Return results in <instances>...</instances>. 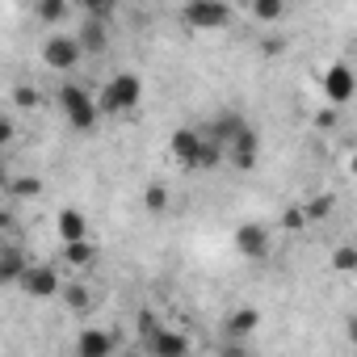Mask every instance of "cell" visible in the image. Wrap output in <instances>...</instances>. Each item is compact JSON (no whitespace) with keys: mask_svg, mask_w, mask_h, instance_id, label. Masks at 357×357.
<instances>
[{"mask_svg":"<svg viewBox=\"0 0 357 357\" xmlns=\"http://www.w3.org/2000/svg\"><path fill=\"white\" fill-rule=\"evenodd\" d=\"M139 101H143V80H139L135 72H118V76H109V80L101 84V97H97L101 114H130Z\"/></svg>","mask_w":357,"mask_h":357,"instance_id":"cell-1","label":"cell"},{"mask_svg":"<svg viewBox=\"0 0 357 357\" xmlns=\"http://www.w3.org/2000/svg\"><path fill=\"white\" fill-rule=\"evenodd\" d=\"M59 109H63V118H68L72 130H93L97 118H101V105L89 97L84 84H63L59 89Z\"/></svg>","mask_w":357,"mask_h":357,"instance_id":"cell-2","label":"cell"},{"mask_svg":"<svg viewBox=\"0 0 357 357\" xmlns=\"http://www.w3.org/2000/svg\"><path fill=\"white\" fill-rule=\"evenodd\" d=\"M181 22L190 30H223L231 26V5L227 0H185Z\"/></svg>","mask_w":357,"mask_h":357,"instance_id":"cell-3","label":"cell"},{"mask_svg":"<svg viewBox=\"0 0 357 357\" xmlns=\"http://www.w3.org/2000/svg\"><path fill=\"white\" fill-rule=\"evenodd\" d=\"M206 130L202 126H181V130H172L168 139V155L181 164V168H202V155H206Z\"/></svg>","mask_w":357,"mask_h":357,"instance_id":"cell-4","label":"cell"},{"mask_svg":"<svg viewBox=\"0 0 357 357\" xmlns=\"http://www.w3.org/2000/svg\"><path fill=\"white\" fill-rule=\"evenodd\" d=\"M80 59H84V47H80L76 34H51V38L43 43V63H47L51 72H72Z\"/></svg>","mask_w":357,"mask_h":357,"instance_id":"cell-5","label":"cell"},{"mask_svg":"<svg viewBox=\"0 0 357 357\" xmlns=\"http://www.w3.org/2000/svg\"><path fill=\"white\" fill-rule=\"evenodd\" d=\"M22 290L30 298H55V294H63V278L55 265H30L22 273Z\"/></svg>","mask_w":357,"mask_h":357,"instance_id":"cell-6","label":"cell"},{"mask_svg":"<svg viewBox=\"0 0 357 357\" xmlns=\"http://www.w3.org/2000/svg\"><path fill=\"white\" fill-rule=\"evenodd\" d=\"M353 93H357V76H353V68L332 63V68L324 72V97H328V105H349Z\"/></svg>","mask_w":357,"mask_h":357,"instance_id":"cell-7","label":"cell"},{"mask_svg":"<svg viewBox=\"0 0 357 357\" xmlns=\"http://www.w3.org/2000/svg\"><path fill=\"white\" fill-rule=\"evenodd\" d=\"M231 240H236V252L248 257V261L269 257V227H265V223H240Z\"/></svg>","mask_w":357,"mask_h":357,"instance_id":"cell-8","label":"cell"},{"mask_svg":"<svg viewBox=\"0 0 357 357\" xmlns=\"http://www.w3.org/2000/svg\"><path fill=\"white\" fill-rule=\"evenodd\" d=\"M227 160H231L240 172H252V168H257V160H261V139H257L252 126H244V130L227 143Z\"/></svg>","mask_w":357,"mask_h":357,"instance_id":"cell-9","label":"cell"},{"mask_svg":"<svg viewBox=\"0 0 357 357\" xmlns=\"http://www.w3.org/2000/svg\"><path fill=\"white\" fill-rule=\"evenodd\" d=\"M155 357H181V353H190V336H181V332H172L168 324H160L147 340H143Z\"/></svg>","mask_w":357,"mask_h":357,"instance_id":"cell-10","label":"cell"},{"mask_svg":"<svg viewBox=\"0 0 357 357\" xmlns=\"http://www.w3.org/2000/svg\"><path fill=\"white\" fill-rule=\"evenodd\" d=\"M76 38L84 47V55H105L109 51V26H105V17H84L80 30H76Z\"/></svg>","mask_w":357,"mask_h":357,"instance_id":"cell-11","label":"cell"},{"mask_svg":"<svg viewBox=\"0 0 357 357\" xmlns=\"http://www.w3.org/2000/svg\"><path fill=\"white\" fill-rule=\"evenodd\" d=\"M76 353H80V357H109V353H114V336H109L105 328H84V332L76 336Z\"/></svg>","mask_w":357,"mask_h":357,"instance_id":"cell-12","label":"cell"},{"mask_svg":"<svg viewBox=\"0 0 357 357\" xmlns=\"http://www.w3.org/2000/svg\"><path fill=\"white\" fill-rule=\"evenodd\" d=\"M30 269V261H26V252L22 248H5V252H0V282H5V286H22V273Z\"/></svg>","mask_w":357,"mask_h":357,"instance_id":"cell-13","label":"cell"},{"mask_svg":"<svg viewBox=\"0 0 357 357\" xmlns=\"http://www.w3.org/2000/svg\"><path fill=\"white\" fill-rule=\"evenodd\" d=\"M55 231H59V240L63 244H72V240H84L89 236V219L80 215V211H59V219H55Z\"/></svg>","mask_w":357,"mask_h":357,"instance_id":"cell-14","label":"cell"},{"mask_svg":"<svg viewBox=\"0 0 357 357\" xmlns=\"http://www.w3.org/2000/svg\"><path fill=\"white\" fill-rule=\"evenodd\" d=\"M63 261L72 265V269H93L97 265V244L84 236V240H72V244H63Z\"/></svg>","mask_w":357,"mask_h":357,"instance_id":"cell-15","label":"cell"},{"mask_svg":"<svg viewBox=\"0 0 357 357\" xmlns=\"http://www.w3.org/2000/svg\"><path fill=\"white\" fill-rule=\"evenodd\" d=\"M34 17L43 26H59L72 17V0H34Z\"/></svg>","mask_w":357,"mask_h":357,"instance_id":"cell-16","label":"cell"},{"mask_svg":"<svg viewBox=\"0 0 357 357\" xmlns=\"http://www.w3.org/2000/svg\"><path fill=\"white\" fill-rule=\"evenodd\" d=\"M261 328V311L257 307H236L231 315H227V332L231 336H252Z\"/></svg>","mask_w":357,"mask_h":357,"instance_id":"cell-17","label":"cell"},{"mask_svg":"<svg viewBox=\"0 0 357 357\" xmlns=\"http://www.w3.org/2000/svg\"><path fill=\"white\" fill-rule=\"evenodd\" d=\"M244 126H248V122H244L240 114H223V118H215V122L206 126V135H211V139H219V143L227 147V143H231V139H236Z\"/></svg>","mask_w":357,"mask_h":357,"instance_id":"cell-18","label":"cell"},{"mask_svg":"<svg viewBox=\"0 0 357 357\" xmlns=\"http://www.w3.org/2000/svg\"><path fill=\"white\" fill-rule=\"evenodd\" d=\"M282 13H286V0H252V17L257 22H282Z\"/></svg>","mask_w":357,"mask_h":357,"instance_id":"cell-19","label":"cell"},{"mask_svg":"<svg viewBox=\"0 0 357 357\" xmlns=\"http://www.w3.org/2000/svg\"><path fill=\"white\" fill-rule=\"evenodd\" d=\"M143 206H147V215H164V211H168V190H164L160 181H151V185L143 190Z\"/></svg>","mask_w":357,"mask_h":357,"instance_id":"cell-20","label":"cell"},{"mask_svg":"<svg viewBox=\"0 0 357 357\" xmlns=\"http://www.w3.org/2000/svg\"><path fill=\"white\" fill-rule=\"evenodd\" d=\"M63 303H68L72 311H89V307H93V294H89V286L68 282V286H63Z\"/></svg>","mask_w":357,"mask_h":357,"instance_id":"cell-21","label":"cell"},{"mask_svg":"<svg viewBox=\"0 0 357 357\" xmlns=\"http://www.w3.org/2000/svg\"><path fill=\"white\" fill-rule=\"evenodd\" d=\"M332 269L336 273H357V248L353 244H336L332 248Z\"/></svg>","mask_w":357,"mask_h":357,"instance_id":"cell-22","label":"cell"},{"mask_svg":"<svg viewBox=\"0 0 357 357\" xmlns=\"http://www.w3.org/2000/svg\"><path fill=\"white\" fill-rule=\"evenodd\" d=\"M303 211H307V219H311V223H324V219L336 211V198H332V194H324V198H311V202H303Z\"/></svg>","mask_w":357,"mask_h":357,"instance_id":"cell-23","label":"cell"},{"mask_svg":"<svg viewBox=\"0 0 357 357\" xmlns=\"http://www.w3.org/2000/svg\"><path fill=\"white\" fill-rule=\"evenodd\" d=\"M9 194L13 198H38L43 181H38V176H17V181H9Z\"/></svg>","mask_w":357,"mask_h":357,"instance_id":"cell-24","label":"cell"},{"mask_svg":"<svg viewBox=\"0 0 357 357\" xmlns=\"http://www.w3.org/2000/svg\"><path fill=\"white\" fill-rule=\"evenodd\" d=\"M76 5L84 9V17H105L109 22V13H114V0H76Z\"/></svg>","mask_w":357,"mask_h":357,"instance_id":"cell-25","label":"cell"},{"mask_svg":"<svg viewBox=\"0 0 357 357\" xmlns=\"http://www.w3.org/2000/svg\"><path fill=\"white\" fill-rule=\"evenodd\" d=\"M307 223H311V219H307L303 206H286V215H282V227H286V231H303Z\"/></svg>","mask_w":357,"mask_h":357,"instance_id":"cell-26","label":"cell"},{"mask_svg":"<svg viewBox=\"0 0 357 357\" xmlns=\"http://www.w3.org/2000/svg\"><path fill=\"white\" fill-rule=\"evenodd\" d=\"M315 126H324V130H332V126H336V105H328V109H319V114H315Z\"/></svg>","mask_w":357,"mask_h":357,"instance_id":"cell-27","label":"cell"},{"mask_svg":"<svg viewBox=\"0 0 357 357\" xmlns=\"http://www.w3.org/2000/svg\"><path fill=\"white\" fill-rule=\"evenodd\" d=\"M155 328H160V324H155V315H151V311H139V332H143V340H147Z\"/></svg>","mask_w":357,"mask_h":357,"instance_id":"cell-28","label":"cell"},{"mask_svg":"<svg viewBox=\"0 0 357 357\" xmlns=\"http://www.w3.org/2000/svg\"><path fill=\"white\" fill-rule=\"evenodd\" d=\"M17 105H22V109H34V105H38V93H30V89H17Z\"/></svg>","mask_w":357,"mask_h":357,"instance_id":"cell-29","label":"cell"},{"mask_svg":"<svg viewBox=\"0 0 357 357\" xmlns=\"http://www.w3.org/2000/svg\"><path fill=\"white\" fill-rule=\"evenodd\" d=\"M282 47H286V43H282V38H265V43H261V51H265V55H278V51H282Z\"/></svg>","mask_w":357,"mask_h":357,"instance_id":"cell-30","label":"cell"},{"mask_svg":"<svg viewBox=\"0 0 357 357\" xmlns=\"http://www.w3.org/2000/svg\"><path fill=\"white\" fill-rule=\"evenodd\" d=\"M0 143H5V147L13 143V122H5V126H0Z\"/></svg>","mask_w":357,"mask_h":357,"instance_id":"cell-31","label":"cell"},{"mask_svg":"<svg viewBox=\"0 0 357 357\" xmlns=\"http://www.w3.org/2000/svg\"><path fill=\"white\" fill-rule=\"evenodd\" d=\"M349 172H353V176H357V151H353V155H349Z\"/></svg>","mask_w":357,"mask_h":357,"instance_id":"cell-32","label":"cell"},{"mask_svg":"<svg viewBox=\"0 0 357 357\" xmlns=\"http://www.w3.org/2000/svg\"><path fill=\"white\" fill-rule=\"evenodd\" d=\"M17 5H34V0H17Z\"/></svg>","mask_w":357,"mask_h":357,"instance_id":"cell-33","label":"cell"}]
</instances>
